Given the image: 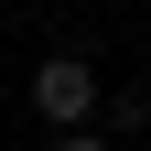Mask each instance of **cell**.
<instances>
[{"label":"cell","mask_w":151,"mask_h":151,"mask_svg":"<svg viewBox=\"0 0 151 151\" xmlns=\"http://www.w3.org/2000/svg\"><path fill=\"white\" fill-rule=\"evenodd\" d=\"M22 97H32V119H43V129H65V140H76V129H97V119H108V76L86 65V54H43Z\"/></svg>","instance_id":"1"},{"label":"cell","mask_w":151,"mask_h":151,"mask_svg":"<svg viewBox=\"0 0 151 151\" xmlns=\"http://www.w3.org/2000/svg\"><path fill=\"white\" fill-rule=\"evenodd\" d=\"M108 129H151V97L140 86H108Z\"/></svg>","instance_id":"2"},{"label":"cell","mask_w":151,"mask_h":151,"mask_svg":"<svg viewBox=\"0 0 151 151\" xmlns=\"http://www.w3.org/2000/svg\"><path fill=\"white\" fill-rule=\"evenodd\" d=\"M54 151H108V129H76V140H54Z\"/></svg>","instance_id":"3"}]
</instances>
